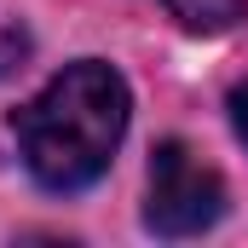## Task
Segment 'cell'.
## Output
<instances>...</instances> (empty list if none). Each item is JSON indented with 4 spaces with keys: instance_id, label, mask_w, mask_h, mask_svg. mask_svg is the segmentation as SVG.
<instances>
[{
    "instance_id": "cell-1",
    "label": "cell",
    "mask_w": 248,
    "mask_h": 248,
    "mask_svg": "<svg viewBox=\"0 0 248 248\" xmlns=\"http://www.w3.org/2000/svg\"><path fill=\"white\" fill-rule=\"evenodd\" d=\"M127 116H133L127 81L110 63L81 58L63 75H52L12 116V133H17V150H23V168L35 173V185L75 196L110 173Z\"/></svg>"
},
{
    "instance_id": "cell-2",
    "label": "cell",
    "mask_w": 248,
    "mask_h": 248,
    "mask_svg": "<svg viewBox=\"0 0 248 248\" xmlns=\"http://www.w3.org/2000/svg\"><path fill=\"white\" fill-rule=\"evenodd\" d=\"M225 214L219 173L190 150L185 139L156 144L150 156V196H144V225L156 237H196Z\"/></svg>"
},
{
    "instance_id": "cell-3",
    "label": "cell",
    "mask_w": 248,
    "mask_h": 248,
    "mask_svg": "<svg viewBox=\"0 0 248 248\" xmlns=\"http://www.w3.org/2000/svg\"><path fill=\"white\" fill-rule=\"evenodd\" d=\"M168 12L185 29H231L243 17V0H168Z\"/></svg>"
},
{
    "instance_id": "cell-4",
    "label": "cell",
    "mask_w": 248,
    "mask_h": 248,
    "mask_svg": "<svg viewBox=\"0 0 248 248\" xmlns=\"http://www.w3.org/2000/svg\"><path fill=\"white\" fill-rule=\"evenodd\" d=\"M23 58H29V35H23L17 23H0V81H6V75H17Z\"/></svg>"
},
{
    "instance_id": "cell-5",
    "label": "cell",
    "mask_w": 248,
    "mask_h": 248,
    "mask_svg": "<svg viewBox=\"0 0 248 248\" xmlns=\"http://www.w3.org/2000/svg\"><path fill=\"white\" fill-rule=\"evenodd\" d=\"M231 127H237V139L248 144V81L231 87Z\"/></svg>"
}]
</instances>
